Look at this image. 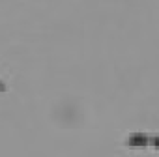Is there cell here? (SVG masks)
Masks as SVG:
<instances>
[{
    "label": "cell",
    "instance_id": "obj_2",
    "mask_svg": "<svg viewBox=\"0 0 159 157\" xmlns=\"http://www.w3.org/2000/svg\"><path fill=\"white\" fill-rule=\"evenodd\" d=\"M150 144L159 150V137H157V135H155V137H150Z\"/></svg>",
    "mask_w": 159,
    "mask_h": 157
},
{
    "label": "cell",
    "instance_id": "obj_1",
    "mask_svg": "<svg viewBox=\"0 0 159 157\" xmlns=\"http://www.w3.org/2000/svg\"><path fill=\"white\" fill-rule=\"evenodd\" d=\"M127 146H131V148H146V146H150V137H146L142 133H133L127 138Z\"/></svg>",
    "mask_w": 159,
    "mask_h": 157
}]
</instances>
